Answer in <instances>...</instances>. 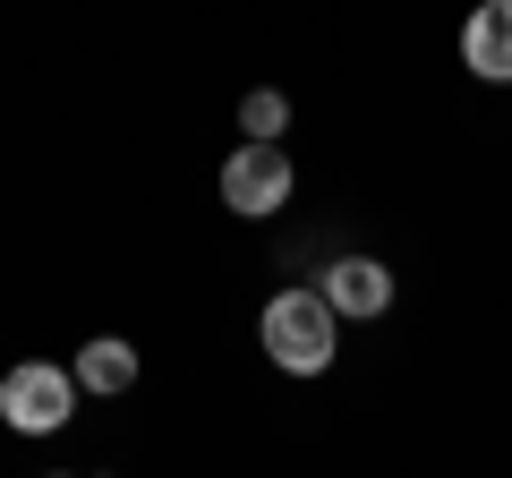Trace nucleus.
Returning <instances> with one entry per match:
<instances>
[{
	"instance_id": "nucleus-5",
	"label": "nucleus",
	"mask_w": 512,
	"mask_h": 478,
	"mask_svg": "<svg viewBox=\"0 0 512 478\" xmlns=\"http://www.w3.org/2000/svg\"><path fill=\"white\" fill-rule=\"evenodd\" d=\"M325 308L333 316H384L393 308V274H384L376 257H342L325 274Z\"/></svg>"
},
{
	"instance_id": "nucleus-3",
	"label": "nucleus",
	"mask_w": 512,
	"mask_h": 478,
	"mask_svg": "<svg viewBox=\"0 0 512 478\" xmlns=\"http://www.w3.org/2000/svg\"><path fill=\"white\" fill-rule=\"evenodd\" d=\"M291 188H299V171H291V154H282V146H239L231 163H222V205H231V214H248V222L282 214V205H291Z\"/></svg>"
},
{
	"instance_id": "nucleus-4",
	"label": "nucleus",
	"mask_w": 512,
	"mask_h": 478,
	"mask_svg": "<svg viewBox=\"0 0 512 478\" xmlns=\"http://www.w3.org/2000/svg\"><path fill=\"white\" fill-rule=\"evenodd\" d=\"M461 60H470V77H487V86H512V0L470 9V26H461Z\"/></svg>"
},
{
	"instance_id": "nucleus-2",
	"label": "nucleus",
	"mask_w": 512,
	"mask_h": 478,
	"mask_svg": "<svg viewBox=\"0 0 512 478\" xmlns=\"http://www.w3.org/2000/svg\"><path fill=\"white\" fill-rule=\"evenodd\" d=\"M69 410H77V376L52 359H18L0 376V419L18 436H52V427H69Z\"/></svg>"
},
{
	"instance_id": "nucleus-6",
	"label": "nucleus",
	"mask_w": 512,
	"mask_h": 478,
	"mask_svg": "<svg viewBox=\"0 0 512 478\" xmlns=\"http://www.w3.org/2000/svg\"><path fill=\"white\" fill-rule=\"evenodd\" d=\"M77 385H86V393H128V385H137V350H128L120 342V333H94V342L86 350H77Z\"/></svg>"
},
{
	"instance_id": "nucleus-7",
	"label": "nucleus",
	"mask_w": 512,
	"mask_h": 478,
	"mask_svg": "<svg viewBox=\"0 0 512 478\" xmlns=\"http://www.w3.org/2000/svg\"><path fill=\"white\" fill-rule=\"evenodd\" d=\"M239 129H248V146H274V137L291 129V103H282V94H248V103H239Z\"/></svg>"
},
{
	"instance_id": "nucleus-8",
	"label": "nucleus",
	"mask_w": 512,
	"mask_h": 478,
	"mask_svg": "<svg viewBox=\"0 0 512 478\" xmlns=\"http://www.w3.org/2000/svg\"><path fill=\"white\" fill-rule=\"evenodd\" d=\"M52 478H86V470H52Z\"/></svg>"
},
{
	"instance_id": "nucleus-1",
	"label": "nucleus",
	"mask_w": 512,
	"mask_h": 478,
	"mask_svg": "<svg viewBox=\"0 0 512 478\" xmlns=\"http://www.w3.org/2000/svg\"><path fill=\"white\" fill-rule=\"evenodd\" d=\"M333 333H342V316L325 308V291H274V299H265V316H256L265 359L291 368V376H325L333 368Z\"/></svg>"
}]
</instances>
